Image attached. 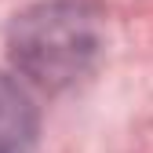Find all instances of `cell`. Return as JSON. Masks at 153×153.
<instances>
[{"mask_svg":"<svg viewBox=\"0 0 153 153\" xmlns=\"http://www.w3.org/2000/svg\"><path fill=\"white\" fill-rule=\"evenodd\" d=\"M102 51V18L91 0H40L7 26V59L26 84L69 91L95 69Z\"/></svg>","mask_w":153,"mask_h":153,"instance_id":"cell-1","label":"cell"},{"mask_svg":"<svg viewBox=\"0 0 153 153\" xmlns=\"http://www.w3.org/2000/svg\"><path fill=\"white\" fill-rule=\"evenodd\" d=\"M40 135V113L29 88L11 73H0V153H33Z\"/></svg>","mask_w":153,"mask_h":153,"instance_id":"cell-2","label":"cell"}]
</instances>
